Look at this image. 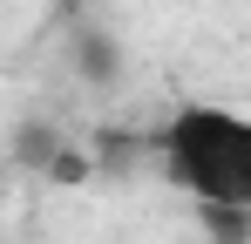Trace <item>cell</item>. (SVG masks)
<instances>
[{
	"mask_svg": "<svg viewBox=\"0 0 251 244\" xmlns=\"http://www.w3.org/2000/svg\"><path fill=\"white\" fill-rule=\"evenodd\" d=\"M156 149H163L170 183L204 210H224V217L251 210V116L217 102H183L156 129Z\"/></svg>",
	"mask_w": 251,
	"mask_h": 244,
	"instance_id": "6da1fadb",
	"label": "cell"
}]
</instances>
